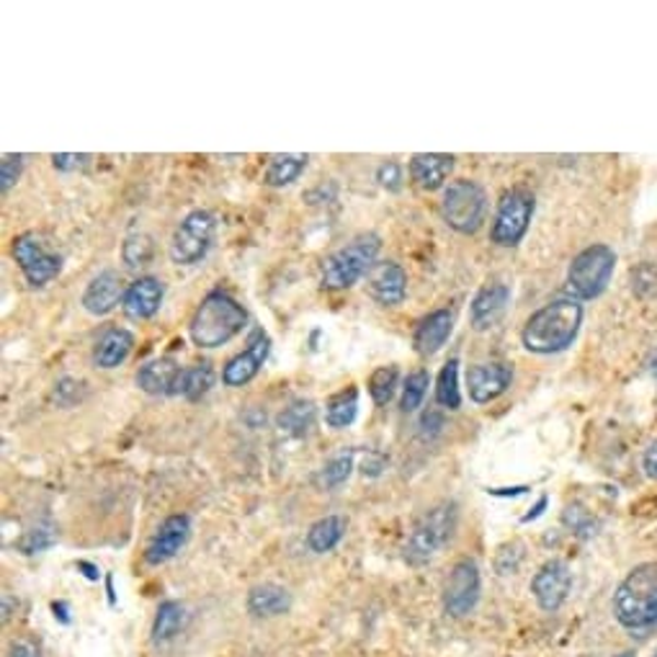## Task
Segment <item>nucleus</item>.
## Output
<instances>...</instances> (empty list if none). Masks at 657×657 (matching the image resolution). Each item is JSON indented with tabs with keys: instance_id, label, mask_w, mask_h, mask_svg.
I'll return each mask as SVG.
<instances>
[{
	"instance_id": "nucleus-1",
	"label": "nucleus",
	"mask_w": 657,
	"mask_h": 657,
	"mask_svg": "<svg viewBox=\"0 0 657 657\" xmlns=\"http://www.w3.org/2000/svg\"><path fill=\"white\" fill-rule=\"evenodd\" d=\"M583 302L575 297H558L537 309L521 330V343L537 356H554L577 341L583 325Z\"/></svg>"
},
{
	"instance_id": "nucleus-2",
	"label": "nucleus",
	"mask_w": 657,
	"mask_h": 657,
	"mask_svg": "<svg viewBox=\"0 0 657 657\" xmlns=\"http://www.w3.org/2000/svg\"><path fill=\"white\" fill-rule=\"evenodd\" d=\"M613 617L632 634L657 626V562H642L626 573L613 594Z\"/></svg>"
},
{
	"instance_id": "nucleus-3",
	"label": "nucleus",
	"mask_w": 657,
	"mask_h": 657,
	"mask_svg": "<svg viewBox=\"0 0 657 657\" xmlns=\"http://www.w3.org/2000/svg\"><path fill=\"white\" fill-rule=\"evenodd\" d=\"M245 325H248L245 307L227 292L216 289L201 300L191 317L189 333L193 345H199V349H220V345L233 341L235 336H240Z\"/></svg>"
},
{
	"instance_id": "nucleus-4",
	"label": "nucleus",
	"mask_w": 657,
	"mask_h": 657,
	"mask_svg": "<svg viewBox=\"0 0 657 657\" xmlns=\"http://www.w3.org/2000/svg\"><path fill=\"white\" fill-rule=\"evenodd\" d=\"M382 250L379 235L366 233L353 237L351 243L341 245V248L330 253L320 266V284L330 292H341V289L356 286L361 279L369 277L374 266H377V256Z\"/></svg>"
},
{
	"instance_id": "nucleus-5",
	"label": "nucleus",
	"mask_w": 657,
	"mask_h": 657,
	"mask_svg": "<svg viewBox=\"0 0 657 657\" xmlns=\"http://www.w3.org/2000/svg\"><path fill=\"white\" fill-rule=\"evenodd\" d=\"M617 271V250L606 243H594L573 258L567 269L570 297L588 302L598 300L609 289Z\"/></svg>"
},
{
	"instance_id": "nucleus-6",
	"label": "nucleus",
	"mask_w": 657,
	"mask_h": 657,
	"mask_svg": "<svg viewBox=\"0 0 657 657\" xmlns=\"http://www.w3.org/2000/svg\"><path fill=\"white\" fill-rule=\"evenodd\" d=\"M457 531V503H438L418 518L406 541L408 565L421 567L449 544Z\"/></svg>"
},
{
	"instance_id": "nucleus-7",
	"label": "nucleus",
	"mask_w": 657,
	"mask_h": 657,
	"mask_svg": "<svg viewBox=\"0 0 657 657\" xmlns=\"http://www.w3.org/2000/svg\"><path fill=\"white\" fill-rule=\"evenodd\" d=\"M442 216L451 230L461 235H474L488 216V193L480 184L459 178L446 186L442 201Z\"/></svg>"
},
{
	"instance_id": "nucleus-8",
	"label": "nucleus",
	"mask_w": 657,
	"mask_h": 657,
	"mask_svg": "<svg viewBox=\"0 0 657 657\" xmlns=\"http://www.w3.org/2000/svg\"><path fill=\"white\" fill-rule=\"evenodd\" d=\"M216 235V216L207 209H193L180 220L171 237L168 256L176 266H197L212 250Z\"/></svg>"
},
{
	"instance_id": "nucleus-9",
	"label": "nucleus",
	"mask_w": 657,
	"mask_h": 657,
	"mask_svg": "<svg viewBox=\"0 0 657 657\" xmlns=\"http://www.w3.org/2000/svg\"><path fill=\"white\" fill-rule=\"evenodd\" d=\"M533 209H537V199L531 191L514 189L497 201V212L490 227V240L501 248H516L529 233Z\"/></svg>"
},
{
	"instance_id": "nucleus-10",
	"label": "nucleus",
	"mask_w": 657,
	"mask_h": 657,
	"mask_svg": "<svg viewBox=\"0 0 657 657\" xmlns=\"http://www.w3.org/2000/svg\"><path fill=\"white\" fill-rule=\"evenodd\" d=\"M13 258H16L28 286L34 289L47 286L62 271V258L57 253H49L42 237L34 233H24L13 240Z\"/></svg>"
},
{
	"instance_id": "nucleus-11",
	"label": "nucleus",
	"mask_w": 657,
	"mask_h": 657,
	"mask_svg": "<svg viewBox=\"0 0 657 657\" xmlns=\"http://www.w3.org/2000/svg\"><path fill=\"white\" fill-rule=\"evenodd\" d=\"M482 577L480 567L474 560H459L451 567L449 580L444 588V609L454 619H465L467 613L474 611V606L480 601Z\"/></svg>"
},
{
	"instance_id": "nucleus-12",
	"label": "nucleus",
	"mask_w": 657,
	"mask_h": 657,
	"mask_svg": "<svg viewBox=\"0 0 657 657\" xmlns=\"http://www.w3.org/2000/svg\"><path fill=\"white\" fill-rule=\"evenodd\" d=\"M570 590H573V573L567 562L550 560L539 567L531 580V594L537 598L541 611H560L565 606Z\"/></svg>"
},
{
	"instance_id": "nucleus-13",
	"label": "nucleus",
	"mask_w": 657,
	"mask_h": 657,
	"mask_svg": "<svg viewBox=\"0 0 657 657\" xmlns=\"http://www.w3.org/2000/svg\"><path fill=\"white\" fill-rule=\"evenodd\" d=\"M511 305V286L505 281H488L485 286L474 294L472 305H469V322L478 333H485V330H493L495 325H501V320L508 313Z\"/></svg>"
},
{
	"instance_id": "nucleus-14",
	"label": "nucleus",
	"mask_w": 657,
	"mask_h": 657,
	"mask_svg": "<svg viewBox=\"0 0 657 657\" xmlns=\"http://www.w3.org/2000/svg\"><path fill=\"white\" fill-rule=\"evenodd\" d=\"M269 351H271L269 336H266L263 330H258V333L253 336V341L248 343V349L237 353V356H233L225 364V369H222V385L245 387L248 382L256 379L258 372L263 369L266 359H269Z\"/></svg>"
},
{
	"instance_id": "nucleus-15",
	"label": "nucleus",
	"mask_w": 657,
	"mask_h": 657,
	"mask_svg": "<svg viewBox=\"0 0 657 657\" xmlns=\"http://www.w3.org/2000/svg\"><path fill=\"white\" fill-rule=\"evenodd\" d=\"M511 382H514V369L508 364H478L467 372V389L469 400L474 406H488V402L497 400V397L508 392Z\"/></svg>"
},
{
	"instance_id": "nucleus-16",
	"label": "nucleus",
	"mask_w": 657,
	"mask_h": 657,
	"mask_svg": "<svg viewBox=\"0 0 657 657\" xmlns=\"http://www.w3.org/2000/svg\"><path fill=\"white\" fill-rule=\"evenodd\" d=\"M366 292L382 307H397L408 297V273L400 263L382 261L366 277Z\"/></svg>"
},
{
	"instance_id": "nucleus-17",
	"label": "nucleus",
	"mask_w": 657,
	"mask_h": 657,
	"mask_svg": "<svg viewBox=\"0 0 657 657\" xmlns=\"http://www.w3.org/2000/svg\"><path fill=\"white\" fill-rule=\"evenodd\" d=\"M189 537H191L189 516L184 514L168 516L161 524V529L153 533V539H150L144 560H148V565H163V562L173 560L180 550H184Z\"/></svg>"
},
{
	"instance_id": "nucleus-18",
	"label": "nucleus",
	"mask_w": 657,
	"mask_h": 657,
	"mask_svg": "<svg viewBox=\"0 0 657 657\" xmlns=\"http://www.w3.org/2000/svg\"><path fill=\"white\" fill-rule=\"evenodd\" d=\"M125 292L127 289L121 284V277L117 271H101L98 277L89 281V286L83 292L85 313H91L93 317L114 313L125 302Z\"/></svg>"
},
{
	"instance_id": "nucleus-19",
	"label": "nucleus",
	"mask_w": 657,
	"mask_h": 657,
	"mask_svg": "<svg viewBox=\"0 0 657 657\" xmlns=\"http://www.w3.org/2000/svg\"><path fill=\"white\" fill-rule=\"evenodd\" d=\"M163 297L165 286L161 279L140 277L127 286L121 307H125V315L129 320H150V317H155L157 309H161Z\"/></svg>"
},
{
	"instance_id": "nucleus-20",
	"label": "nucleus",
	"mask_w": 657,
	"mask_h": 657,
	"mask_svg": "<svg viewBox=\"0 0 657 657\" xmlns=\"http://www.w3.org/2000/svg\"><path fill=\"white\" fill-rule=\"evenodd\" d=\"M454 330V313L449 307L433 309L431 315H425L421 322L415 325L413 333V349L418 356H433L436 351H442V345L449 341Z\"/></svg>"
},
{
	"instance_id": "nucleus-21",
	"label": "nucleus",
	"mask_w": 657,
	"mask_h": 657,
	"mask_svg": "<svg viewBox=\"0 0 657 657\" xmlns=\"http://www.w3.org/2000/svg\"><path fill=\"white\" fill-rule=\"evenodd\" d=\"M457 157L446 153H415L410 157V178L421 186L423 191H436L449 180Z\"/></svg>"
},
{
	"instance_id": "nucleus-22",
	"label": "nucleus",
	"mask_w": 657,
	"mask_h": 657,
	"mask_svg": "<svg viewBox=\"0 0 657 657\" xmlns=\"http://www.w3.org/2000/svg\"><path fill=\"white\" fill-rule=\"evenodd\" d=\"M180 377V366L173 359H153L137 372V387L142 392L161 397V395H171L176 389V382Z\"/></svg>"
},
{
	"instance_id": "nucleus-23",
	"label": "nucleus",
	"mask_w": 657,
	"mask_h": 657,
	"mask_svg": "<svg viewBox=\"0 0 657 657\" xmlns=\"http://www.w3.org/2000/svg\"><path fill=\"white\" fill-rule=\"evenodd\" d=\"M292 609V594L277 583H261V586L250 588L248 594V611L256 619H273L284 617Z\"/></svg>"
},
{
	"instance_id": "nucleus-24",
	"label": "nucleus",
	"mask_w": 657,
	"mask_h": 657,
	"mask_svg": "<svg viewBox=\"0 0 657 657\" xmlns=\"http://www.w3.org/2000/svg\"><path fill=\"white\" fill-rule=\"evenodd\" d=\"M134 349V336L125 328H108L93 349V361L101 369H117Z\"/></svg>"
},
{
	"instance_id": "nucleus-25",
	"label": "nucleus",
	"mask_w": 657,
	"mask_h": 657,
	"mask_svg": "<svg viewBox=\"0 0 657 657\" xmlns=\"http://www.w3.org/2000/svg\"><path fill=\"white\" fill-rule=\"evenodd\" d=\"M307 161L309 155H302V153L273 155L263 173L266 186H271V189H284V186L294 184V180L302 176V171L307 168Z\"/></svg>"
},
{
	"instance_id": "nucleus-26",
	"label": "nucleus",
	"mask_w": 657,
	"mask_h": 657,
	"mask_svg": "<svg viewBox=\"0 0 657 657\" xmlns=\"http://www.w3.org/2000/svg\"><path fill=\"white\" fill-rule=\"evenodd\" d=\"M214 385V369L209 361L193 364L189 369H180V377L173 389V397H186V400H201Z\"/></svg>"
},
{
	"instance_id": "nucleus-27",
	"label": "nucleus",
	"mask_w": 657,
	"mask_h": 657,
	"mask_svg": "<svg viewBox=\"0 0 657 657\" xmlns=\"http://www.w3.org/2000/svg\"><path fill=\"white\" fill-rule=\"evenodd\" d=\"M345 537V521L341 516H325L320 521L309 526L307 531V547L309 552L315 554H325V552H333L338 544H341V539Z\"/></svg>"
},
{
	"instance_id": "nucleus-28",
	"label": "nucleus",
	"mask_w": 657,
	"mask_h": 657,
	"mask_svg": "<svg viewBox=\"0 0 657 657\" xmlns=\"http://www.w3.org/2000/svg\"><path fill=\"white\" fill-rule=\"evenodd\" d=\"M317 408L313 400H294L292 406L284 408V413L279 415V429L292 438H305L309 431L315 429Z\"/></svg>"
},
{
	"instance_id": "nucleus-29",
	"label": "nucleus",
	"mask_w": 657,
	"mask_h": 657,
	"mask_svg": "<svg viewBox=\"0 0 657 657\" xmlns=\"http://www.w3.org/2000/svg\"><path fill=\"white\" fill-rule=\"evenodd\" d=\"M359 415V389L345 387L341 392L333 395L325 406V423L330 429H349Z\"/></svg>"
},
{
	"instance_id": "nucleus-30",
	"label": "nucleus",
	"mask_w": 657,
	"mask_h": 657,
	"mask_svg": "<svg viewBox=\"0 0 657 657\" xmlns=\"http://www.w3.org/2000/svg\"><path fill=\"white\" fill-rule=\"evenodd\" d=\"M436 402L446 410L461 408V389H459V359H449L436 379Z\"/></svg>"
},
{
	"instance_id": "nucleus-31",
	"label": "nucleus",
	"mask_w": 657,
	"mask_h": 657,
	"mask_svg": "<svg viewBox=\"0 0 657 657\" xmlns=\"http://www.w3.org/2000/svg\"><path fill=\"white\" fill-rule=\"evenodd\" d=\"M186 624V609L178 601H165L155 613L153 624V640L155 642H168L184 630Z\"/></svg>"
},
{
	"instance_id": "nucleus-32",
	"label": "nucleus",
	"mask_w": 657,
	"mask_h": 657,
	"mask_svg": "<svg viewBox=\"0 0 657 657\" xmlns=\"http://www.w3.org/2000/svg\"><path fill=\"white\" fill-rule=\"evenodd\" d=\"M429 385H431L429 369H415L413 374H408L406 385H402V397H400L402 413H415V410L423 406L425 395H429Z\"/></svg>"
},
{
	"instance_id": "nucleus-33",
	"label": "nucleus",
	"mask_w": 657,
	"mask_h": 657,
	"mask_svg": "<svg viewBox=\"0 0 657 657\" xmlns=\"http://www.w3.org/2000/svg\"><path fill=\"white\" fill-rule=\"evenodd\" d=\"M397 385H400V372H397V366H379V369H374L369 377V395L374 406L385 408L395 397Z\"/></svg>"
},
{
	"instance_id": "nucleus-34",
	"label": "nucleus",
	"mask_w": 657,
	"mask_h": 657,
	"mask_svg": "<svg viewBox=\"0 0 657 657\" xmlns=\"http://www.w3.org/2000/svg\"><path fill=\"white\" fill-rule=\"evenodd\" d=\"M351 472H353V454L349 451V454H341V457L330 459L328 465L320 469V474H317V482H320L325 490H336L351 478Z\"/></svg>"
},
{
	"instance_id": "nucleus-35",
	"label": "nucleus",
	"mask_w": 657,
	"mask_h": 657,
	"mask_svg": "<svg viewBox=\"0 0 657 657\" xmlns=\"http://www.w3.org/2000/svg\"><path fill=\"white\" fill-rule=\"evenodd\" d=\"M562 524L580 539H590L596 533V518L590 516L580 503H570L567 508L562 511Z\"/></svg>"
},
{
	"instance_id": "nucleus-36",
	"label": "nucleus",
	"mask_w": 657,
	"mask_h": 657,
	"mask_svg": "<svg viewBox=\"0 0 657 657\" xmlns=\"http://www.w3.org/2000/svg\"><path fill=\"white\" fill-rule=\"evenodd\" d=\"M121 253H125V263L129 269H140V266H144L150 258H153V243H150V237L134 235L125 243V250Z\"/></svg>"
},
{
	"instance_id": "nucleus-37",
	"label": "nucleus",
	"mask_w": 657,
	"mask_h": 657,
	"mask_svg": "<svg viewBox=\"0 0 657 657\" xmlns=\"http://www.w3.org/2000/svg\"><path fill=\"white\" fill-rule=\"evenodd\" d=\"M83 400V382L64 377L55 385V402L60 408H72Z\"/></svg>"
},
{
	"instance_id": "nucleus-38",
	"label": "nucleus",
	"mask_w": 657,
	"mask_h": 657,
	"mask_svg": "<svg viewBox=\"0 0 657 657\" xmlns=\"http://www.w3.org/2000/svg\"><path fill=\"white\" fill-rule=\"evenodd\" d=\"M24 161V155H3V161H0V189H3V193L11 191V186L21 178Z\"/></svg>"
},
{
	"instance_id": "nucleus-39",
	"label": "nucleus",
	"mask_w": 657,
	"mask_h": 657,
	"mask_svg": "<svg viewBox=\"0 0 657 657\" xmlns=\"http://www.w3.org/2000/svg\"><path fill=\"white\" fill-rule=\"evenodd\" d=\"M377 180L382 189L387 191H400L402 189V165L395 161L382 163L377 168Z\"/></svg>"
},
{
	"instance_id": "nucleus-40",
	"label": "nucleus",
	"mask_w": 657,
	"mask_h": 657,
	"mask_svg": "<svg viewBox=\"0 0 657 657\" xmlns=\"http://www.w3.org/2000/svg\"><path fill=\"white\" fill-rule=\"evenodd\" d=\"M52 544H55L52 529H45V526H39V529L26 533V539L21 541V550H24L26 554H34V552L47 550V547H52Z\"/></svg>"
},
{
	"instance_id": "nucleus-41",
	"label": "nucleus",
	"mask_w": 657,
	"mask_h": 657,
	"mask_svg": "<svg viewBox=\"0 0 657 657\" xmlns=\"http://www.w3.org/2000/svg\"><path fill=\"white\" fill-rule=\"evenodd\" d=\"M91 163V155H75V153H60L52 155V165L57 171L62 173H72V171H81L85 165Z\"/></svg>"
},
{
	"instance_id": "nucleus-42",
	"label": "nucleus",
	"mask_w": 657,
	"mask_h": 657,
	"mask_svg": "<svg viewBox=\"0 0 657 657\" xmlns=\"http://www.w3.org/2000/svg\"><path fill=\"white\" fill-rule=\"evenodd\" d=\"M642 467H645V474L649 480H657V438L645 449V457H642Z\"/></svg>"
},
{
	"instance_id": "nucleus-43",
	"label": "nucleus",
	"mask_w": 657,
	"mask_h": 657,
	"mask_svg": "<svg viewBox=\"0 0 657 657\" xmlns=\"http://www.w3.org/2000/svg\"><path fill=\"white\" fill-rule=\"evenodd\" d=\"M421 429H423V436H425V433H429V438H431V436H436V433L444 429L442 415L433 413V410H431V413H425V415H423V421H421Z\"/></svg>"
},
{
	"instance_id": "nucleus-44",
	"label": "nucleus",
	"mask_w": 657,
	"mask_h": 657,
	"mask_svg": "<svg viewBox=\"0 0 657 657\" xmlns=\"http://www.w3.org/2000/svg\"><path fill=\"white\" fill-rule=\"evenodd\" d=\"M9 657H39V649H36L32 642H16V645L11 647Z\"/></svg>"
},
{
	"instance_id": "nucleus-45",
	"label": "nucleus",
	"mask_w": 657,
	"mask_h": 657,
	"mask_svg": "<svg viewBox=\"0 0 657 657\" xmlns=\"http://www.w3.org/2000/svg\"><path fill=\"white\" fill-rule=\"evenodd\" d=\"M547 505H550V497H547V495H541V497H539V503L533 505V508L529 511V514H526V516L521 518V521H524V524L537 521V518H539L541 514H544V508H547Z\"/></svg>"
},
{
	"instance_id": "nucleus-46",
	"label": "nucleus",
	"mask_w": 657,
	"mask_h": 657,
	"mask_svg": "<svg viewBox=\"0 0 657 657\" xmlns=\"http://www.w3.org/2000/svg\"><path fill=\"white\" fill-rule=\"evenodd\" d=\"M526 485H521V488H493V490H488L490 495H495V497H516V495H524L526 493Z\"/></svg>"
},
{
	"instance_id": "nucleus-47",
	"label": "nucleus",
	"mask_w": 657,
	"mask_h": 657,
	"mask_svg": "<svg viewBox=\"0 0 657 657\" xmlns=\"http://www.w3.org/2000/svg\"><path fill=\"white\" fill-rule=\"evenodd\" d=\"M619 657H634V655H630V653H624V655H619Z\"/></svg>"
},
{
	"instance_id": "nucleus-48",
	"label": "nucleus",
	"mask_w": 657,
	"mask_h": 657,
	"mask_svg": "<svg viewBox=\"0 0 657 657\" xmlns=\"http://www.w3.org/2000/svg\"><path fill=\"white\" fill-rule=\"evenodd\" d=\"M655 657H657V653H655Z\"/></svg>"
}]
</instances>
